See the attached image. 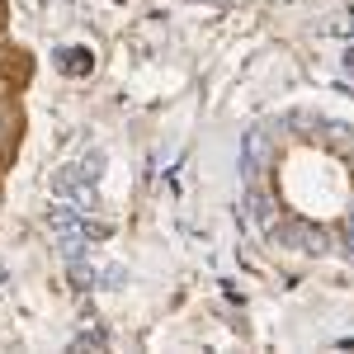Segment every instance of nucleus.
I'll use <instances>...</instances> for the list:
<instances>
[{
    "instance_id": "obj_1",
    "label": "nucleus",
    "mask_w": 354,
    "mask_h": 354,
    "mask_svg": "<svg viewBox=\"0 0 354 354\" xmlns=\"http://www.w3.org/2000/svg\"><path fill=\"white\" fill-rule=\"evenodd\" d=\"M245 151H250V165H245V170L255 175V170L265 165V156H270V142H265V133H250V137H245Z\"/></svg>"
}]
</instances>
